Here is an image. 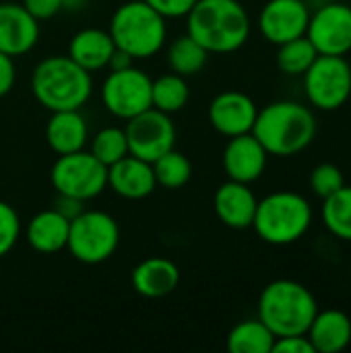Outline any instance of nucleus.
<instances>
[{
	"label": "nucleus",
	"instance_id": "1",
	"mask_svg": "<svg viewBox=\"0 0 351 353\" xmlns=\"http://www.w3.org/2000/svg\"><path fill=\"white\" fill-rule=\"evenodd\" d=\"M186 33L209 54H232L250 37V17L240 0H197L186 14Z\"/></svg>",
	"mask_w": 351,
	"mask_h": 353
},
{
	"label": "nucleus",
	"instance_id": "2",
	"mask_svg": "<svg viewBox=\"0 0 351 353\" xmlns=\"http://www.w3.org/2000/svg\"><path fill=\"white\" fill-rule=\"evenodd\" d=\"M252 134L269 155L294 157L308 149L317 137V116L312 108L281 99L259 110Z\"/></svg>",
	"mask_w": 351,
	"mask_h": 353
},
{
	"label": "nucleus",
	"instance_id": "3",
	"mask_svg": "<svg viewBox=\"0 0 351 353\" xmlns=\"http://www.w3.org/2000/svg\"><path fill=\"white\" fill-rule=\"evenodd\" d=\"M31 91L48 112L81 110L93 93V77L68 54H54L35 64Z\"/></svg>",
	"mask_w": 351,
	"mask_h": 353
},
{
	"label": "nucleus",
	"instance_id": "4",
	"mask_svg": "<svg viewBox=\"0 0 351 353\" xmlns=\"http://www.w3.org/2000/svg\"><path fill=\"white\" fill-rule=\"evenodd\" d=\"M317 312L314 294L294 279H275L259 296V319L275 337L304 335Z\"/></svg>",
	"mask_w": 351,
	"mask_h": 353
},
{
	"label": "nucleus",
	"instance_id": "5",
	"mask_svg": "<svg viewBox=\"0 0 351 353\" xmlns=\"http://www.w3.org/2000/svg\"><path fill=\"white\" fill-rule=\"evenodd\" d=\"M312 225V207L300 192L277 190L259 201L252 219L257 236L271 246H290L302 240Z\"/></svg>",
	"mask_w": 351,
	"mask_h": 353
},
{
	"label": "nucleus",
	"instance_id": "6",
	"mask_svg": "<svg viewBox=\"0 0 351 353\" xmlns=\"http://www.w3.org/2000/svg\"><path fill=\"white\" fill-rule=\"evenodd\" d=\"M110 35L118 50H124L134 60H145L159 54L168 39L166 19L145 0L120 4L110 19Z\"/></svg>",
	"mask_w": 351,
	"mask_h": 353
},
{
	"label": "nucleus",
	"instance_id": "7",
	"mask_svg": "<svg viewBox=\"0 0 351 353\" xmlns=\"http://www.w3.org/2000/svg\"><path fill=\"white\" fill-rule=\"evenodd\" d=\"M120 244L118 221L106 211H83L70 221L66 250L83 265H99L114 256Z\"/></svg>",
	"mask_w": 351,
	"mask_h": 353
},
{
	"label": "nucleus",
	"instance_id": "8",
	"mask_svg": "<svg viewBox=\"0 0 351 353\" xmlns=\"http://www.w3.org/2000/svg\"><path fill=\"white\" fill-rule=\"evenodd\" d=\"M52 186L58 194L91 201L108 188V168L91 151H74L58 155L50 170Z\"/></svg>",
	"mask_w": 351,
	"mask_h": 353
},
{
	"label": "nucleus",
	"instance_id": "9",
	"mask_svg": "<svg viewBox=\"0 0 351 353\" xmlns=\"http://www.w3.org/2000/svg\"><path fill=\"white\" fill-rule=\"evenodd\" d=\"M308 103L321 112H335L351 97V64L345 56L319 54L302 74Z\"/></svg>",
	"mask_w": 351,
	"mask_h": 353
},
{
	"label": "nucleus",
	"instance_id": "10",
	"mask_svg": "<svg viewBox=\"0 0 351 353\" xmlns=\"http://www.w3.org/2000/svg\"><path fill=\"white\" fill-rule=\"evenodd\" d=\"M151 85L153 79L134 64L124 70H110L101 85L103 108L120 120H130L153 108Z\"/></svg>",
	"mask_w": 351,
	"mask_h": 353
},
{
	"label": "nucleus",
	"instance_id": "11",
	"mask_svg": "<svg viewBox=\"0 0 351 353\" xmlns=\"http://www.w3.org/2000/svg\"><path fill=\"white\" fill-rule=\"evenodd\" d=\"M126 122L124 132L130 155L153 163L157 157L176 147V124L170 114L149 108Z\"/></svg>",
	"mask_w": 351,
	"mask_h": 353
},
{
	"label": "nucleus",
	"instance_id": "12",
	"mask_svg": "<svg viewBox=\"0 0 351 353\" xmlns=\"http://www.w3.org/2000/svg\"><path fill=\"white\" fill-rule=\"evenodd\" d=\"M306 37L312 41L319 54L345 56L351 52V8L343 2L323 4L317 12H310Z\"/></svg>",
	"mask_w": 351,
	"mask_h": 353
},
{
	"label": "nucleus",
	"instance_id": "13",
	"mask_svg": "<svg viewBox=\"0 0 351 353\" xmlns=\"http://www.w3.org/2000/svg\"><path fill=\"white\" fill-rule=\"evenodd\" d=\"M308 21L310 10L304 0H269L259 14V31L269 43L279 46L306 35Z\"/></svg>",
	"mask_w": 351,
	"mask_h": 353
},
{
	"label": "nucleus",
	"instance_id": "14",
	"mask_svg": "<svg viewBox=\"0 0 351 353\" xmlns=\"http://www.w3.org/2000/svg\"><path fill=\"white\" fill-rule=\"evenodd\" d=\"M257 114H259V105L254 103V99L248 93L236 89L217 93L207 110L209 124L213 126V130H217L228 139L252 132Z\"/></svg>",
	"mask_w": 351,
	"mask_h": 353
},
{
	"label": "nucleus",
	"instance_id": "15",
	"mask_svg": "<svg viewBox=\"0 0 351 353\" xmlns=\"http://www.w3.org/2000/svg\"><path fill=\"white\" fill-rule=\"evenodd\" d=\"M267 159H269V153L261 145V141L252 132H246V134L232 137L228 141L221 163H223V172L228 180L252 184L265 174Z\"/></svg>",
	"mask_w": 351,
	"mask_h": 353
},
{
	"label": "nucleus",
	"instance_id": "16",
	"mask_svg": "<svg viewBox=\"0 0 351 353\" xmlns=\"http://www.w3.org/2000/svg\"><path fill=\"white\" fill-rule=\"evenodd\" d=\"M39 39V21L17 2L0 4V52L17 58L35 48Z\"/></svg>",
	"mask_w": 351,
	"mask_h": 353
},
{
	"label": "nucleus",
	"instance_id": "17",
	"mask_svg": "<svg viewBox=\"0 0 351 353\" xmlns=\"http://www.w3.org/2000/svg\"><path fill=\"white\" fill-rule=\"evenodd\" d=\"M259 199L252 192L250 184L228 180L223 182L213 196V209L217 219L230 230H248L257 213Z\"/></svg>",
	"mask_w": 351,
	"mask_h": 353
},
{
	"label": "nucleus",
	"instance_id": "18",
	"mask_svg": "<svg viewBox=\"0 0 351 353\" xmlns=\"http://www.w3.org/2000/svg\"><path fill=\"white\" fill-rule=\"evenodd\" d=\"M108 188L126 201H141L157 188L153 165L141 157L126 155L108 168Z\"/></svg>",
	"mask_w": 351,
	"mask_h": 353
},
{
	"label": "nucleus",
	"instance_id": "19",
	"mask_svg": "<svg viewBox=\"0 0 351 353\" xmlns=\"http://www.w3.org/2000/svg\"><path fill=\"white\" fill-rule=\"evenodd\" d=\"M132 290L147 298L159 300L176 292L180 283V269L174 261L163 256H151L141 261L130 273Z\"/></svg>",
	"mask_w": 351,
	"mask_h": 353
},
{
	"label": "nucleus",
	"instance_id": "20",
	"mask_svg": "<svg viewBox=\"0 0 351 353\" xmlns=\"http://www.w3.org/2000/svg\"><path fill=\"white\" fill-rule=\"evenodd\" d=\"M89 128L81 110L52 112L46 124V143L56 155L74 153L87 147Z\"/></svg>",
	"mask_w": 351,
	"mask_h": 353
},
{
	"label": "nucleus",
	"instance_id": "21",
	"mask_svg": "<svg viewBox=\"0 0 351 353\" xmlns=\"http://www.w3.org/2000/svg\"><path fill=\"white\" fill-rule=\"evenodd\" d=\"M314 353H341L351 343V319L337 310H319L306 331Z\"/></svg>",
	"mask_w": 351,
	"mask_h": 353
},
{
	"label": "nucleus",
	"instance_id": "22",
	"mask_svg": "<svg viewBox=\"0 0 351 353\" xmlns=\"http://www.w3.org/2000/svg\"><path fill=\"white\" fill-rule=\"evenodd\" d=\"M70 221L56 209L35 213L25 225L27 244L39 254H56L66 248Z\"/></svg>",
	"mask_w": 351,
	"mask_h": 353
},
{
	"label": "nucleus",
	"instance_id": "23",
	"mask_svg": "<svg viewBox=\"0 0 351 353\" xmlns=\"http://www.w3.org/2000/svg\"><path fill=\"white\" fill-rule=\"evenodd\" d=\"M116 46L110 31L99 27H87L72 35L68 43V58H72L79 66L89 72H97L108 68L110 56L114 54Z\"/></svg>",
	"mask_w": 351,
	"mask_h": 353
},
{
	"label": "nucleus",
	"instance_id": "24",
	"mask_svg": "<svg viewBox=\"0 0 351 353\" xmlns=\"http://www.w3.org/2000/svg\"><path fill=\"white\" fill-rule=\"evenodd\" d=\"M275 343V335L271 329L257 316L238 323L228 335V352L230 353H271Z\"/></svg>",
	"mask_w": 351,
	"mask_h": 353
},
{
	"label": "nucleus",
	"instance_id": "25",
	"mask_svg": "<svg viewBox=\"0 0 351 353\" xmlns=\"http://www.w3.org/2000/svg\"><path fill=\"white\" fill-rule=\"evenodd\" d=\"M166 60L172 72L188 79V77L199 74L205 68L209 60V52L186 33V35H178L176 39H172V43L168 46Z\"/></svg>",
	"mask_w": 351,
	"mask_h": 353
},
{
	"label": "nucleus",
	"instance_id": "26",
	"mask_svg": "<svg viewBox=\"0 0 351 353\" xmlns=\"http://www.w3.org/2000/svg\"><path fill=\"white\" fill-rule=\"evenodd\" d=\"M190 97V89L186 83V77H180L176 72H166L157 79H153L151 85V105L166 114L180 112Z\"/></svg>",
	"mask_w": 351,
	"mask_h": 353
},
{
	"label": "nucleus",
	"instance_id": "27",
	"mask_svg": "<svg viewBox=\"0 0 351 353\" xmlns=\"http://www.w3.org/2000/svg\"><path fill=\"white\" fill-rule=\"evenodd\" d=\"M317 56H319V52L312 46V41L306 35H302V37L290 39L285 43H279L275 62L283 74L302 77L310 68V64L317 60Z\"/></svg>",
	"mask_w": 351,
	"mask_h": 353
},
{
	"label": "nucleus",
	"instance_id": "28",
	"mask_svg": "<svg viewBox=\"0 0 351 353\" xmlns=\"http://www.w3.org/2000/svg\"><path fill=\"white\" fill-rule=\"evenodd\" d=\"M151 165H153V174H155L157 186L168 188V190L184 188L190 182V178H192V163H190V159L184 153L176 151V149H170L168 153L157 157Z\"/></svg>",
	"mask_w": 351,
	"mask_h": 353
},
{
	"label": "nucleus",
	"instance_id": "29",
	"mask_svg": "<svg viewBox=\"0 0 351 353\" xmlns=\"http://www.w3.org/2000/svg\"><path fill=\"white\" fill-rule=\"evenodd\" d=\"M323 223L335 238L351 242V186L343 184L323 201Z\"/></svg>",
	"mask_w": 351,
	"mask_h": 353
},
{
	"label": "nucleus",
	"instance_id": "30",
	"mask_svg": "<svg viewBox=\"0 0 351 353\" xmlns=\"http://www.w3.org/2000/svg\"><path fill=\"white\" fill-rule=\"evenodd\" d=\"M89 151H91L106 168H110L112 163H116V161H120L122 157L130 155L124 128H118V126H106V128H101V130L95 132V137L91 139Z\"/></svg>",
	"mask_w": 351,
	"mask_h": 353
},
{
	"label": "nucleus",
	"instance_id": "31",
	"mask_svg": "<svg viewBox=\"0 0 351 353\" xmlns=\"http://www.w3.org/2000/svg\"><path fill=\"white\" fill-rule=\"evenodd\" d=\"M345 184L343 172L335 163H319L310 172V188L319 199H329Z\"/></svg>",
	"mask_w": 351,
	"mask_h": 353
},
{
	"label": "nucleus",
	"instance_id": "32",
	"mask_svg": "<svg viewBox=\"0 0 351 353\" xmlns=\"http://www.w3.org/2000/svg\"><path fill=\"white\" fill-rule=\"evenodd\" d=\"M21 236V219L12 205L0 201V259L6 256Z\"/></svg>",
	"mask_w": 351,
	"mask_h": 353
},
{
	"label": "nucleus",
	"instance_id": "33",
	"mask_svg": "<svg viewBox=\"0 0 351 353\" xmlns=\"http://www.w3.org/2000/svg\"><path fill=\"white\" fill-rule=\"evenodd\" d=\"M163 19H182L190 12L197 0H145Z\"/></svg>",
	"mask_w": 351,
	"mask_h": 353
},
{
	"label": "nucleus",
	"instance_id": "34",
	"mask_svg": "<svg viewBox=\"0 0 351 353\" xmlns=\"http://www.w3.org/2000/svg\"><path fill=\"white\" fill-rule=\"evenodd\" d=\"M271 353H314L310 339L304 335H288V337H275L273 352Z\"/></svg>",
	"mask_w": 351,
	"mask_h": 353
},
{
	"label": "nucleus",
	"instance_id": "35",
	"mask_svg": "<svg viewBox=\"0 0 351 353\" xmlns=\"http://www.w3.org/2000/svg\"><path fill=\"white\" fill-rule=\"evenodd\" d=\"M37 21L56 17L62 10V0H23L21 2Z\"/></svg>",
	"mask_w": 351,
	"mask_h": 353
},
{
	"label": "nucleus",
	"instance_id": "36",
	"mask_svg": "<svg viewBox=\"0 0 351 353\" xmlns=\"http://www.w3.org/2000/svg\"><path fill=\"white\" fill-rule=\"evenodd\" d=\"M17 81V66H14V58L0 52V97L8 95L10 89L14 87Z\"/></svg>",
	"mask_w": 351,
	"mask_h": 353
},
{
	"label": "nucleus",
	"instance_id": "37",
	"mask_svg": "<svg viewBox=\"0 0 351 353\" xmlns=\"http://www.w3.org/2000/svg\"><path fill=\"white\" fill-rule=\"evenodd\" d=\"M54 209H56L60 215H64L68 221H72L74 217H79V215L85 211V201H79V199L66 196V194H58Z\"/></svg>",
	"mask_w": 351,
	"mask_h": 353
},
{
	"label": "nucleus",
	"instance_id": "38",
	"mask_svg": "<svg viewBox=\"0 0 351 353\" xmlns=\"http://www.w3.org/2000/svg\"><path fill=\"white\" fill-rule=\"evenodd\" d=\"M134 64V58L130 56V54H126L124 50H114V54L110 56V62H108V68L110 70H124V68H128V66H132Z\"/></svg>",
	"mask_w": 351,
	"mask_h": 353
},
{
	"label": "nucleus",
	"instance_id": "39",
	"mask_svg": "<svg viewBox=\"0 0 351 353\" xmlns=\"http://www.w3.org/2000/svg\"><path fill=\"white\" fill-rule=\"evenodd\" d=\"M89 0H62V10H68V12H79L87 6Z\"/></svg>",
	"mask_w": 351,
	"mask_h": 353
},
{
	"label": "nucleus",
	"instance_id": "40",
	"mask_svg": "<svg viewBox=\"0 0 351 353\" xmlns=\"http://www.w3.org/2000/svg\"><path fill=\"white\" fill-rule=\"evenodd\" d=\"M350 8H351V0H350Z\"/></svg>",
	"mask_w": 351,
	"mask_h": 353
}]
</instances>
